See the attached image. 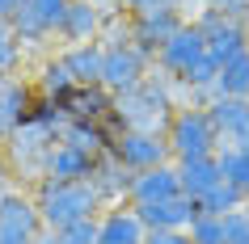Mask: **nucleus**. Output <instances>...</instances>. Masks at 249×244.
Returning a JSON list of instances; mask_svg holds the SVG:
<instances>
[{"label":"nucleus","mask_w":249,"mask_h":244,"mask_svg":"<svg viewBox=\"0 0 249 244\" xmlns=\"http://www.w3.org/2000/svg\"><path fill=\"white\" fill-rule=\"evenodd\" d=\"M178 114V93H173V80L152 76L135 89L118 93L114 97V122L123 130H148V135H165Z\"/></svg>","instance_id":"1"},{"label":"nucleus","mask_w":249,"mask_h":244,"mask_svg":"<svg viewBox=\"0 0 249 244\" xmlns=\"http://www.w3.org/2000/svg\"><path fill=\"white\" fill-rule=\"evenodd\" d=\"M34 202L42 211V223L51 231H64L80 219H97L106 211L102 194L93 190V181H55V177H42L38 185H30Z\"/></svg>","instance_id":"2"},{"label":"nucleus","mask_w":249,"mask_h":244,"mask_svg":"<svg viewBox=\"0 0 249 244\" xmlns=\"http://www.w3.org/2000/svg\"><path fill=\"white\" fill-rule=\"evenodd\" d=\"M55 143H59V135H55L51 127H42L38 118H30L17 135H9V139L0 143L4 168L13 173L17 185H26V190H30V185H38L42 173H47V156H51Z\"/></svg>","instance_id":"3"},{"label":"nucleus","mask_w":249,"mask_h":244,"mask_svg":"<svg viewBox=\"0 0 249 244\" xmlns=\"http://www.w3.org/2000/svg\"><path fill=\"white\" fill-rule=\"evenodd\" d=\"M165 139L173 147V160H195V156H215L224 147L220 130H215V118L203 105H178Z\"/></svg>","instance_id":"4"},{"label":"nucleus","mask_w":249,"mask_h":244,"mask_svg":"<svg viewBox=\"0 0 249 244\" xmlns=\"http://www.w3.org/2000/svg\"><path fill=\"white\" fill-rule=\"evenodd\" d=\"M72 0H26L21 4V13L13 17V30L17 38L26 42V51L34 55H51L47 47H51L55 38H59V26H64V13Z\"/></svg>","instance_id":"5"},{"label":"nucleus","mask_w":249,"mask_h":244,"mask_svg":"<svg viewBox=\"0 0 249 244\" xmlns=\"http://www.w3.org/2000/svg\"><path fill=\"white\" fill-rule=\"evenodd\" d=\"M42 231H47V223H42L34 194L26 185H13L0 198V244H38Z\"/></svg>","instance_id":"6"},{"label":"nucleus","mask_w":249,"mask_h":244,"mask_svg":"<svg viewBox=\"0 0 249 244\" xmlns=\"http://www.w3.org/2000/svg\"><path fill=\"white\" fill-rule=\"evenodd\" d=\"M195 26L203 30V38H207V55L220 67L228 64V59H236V55L249 51V26H245V17H228V13H220V9L203 4L198 17H195Z\"/></svg>","instance_id":"7"},{"label":"nucleus","mask_w":249,"mask_h":244,"mask_svg":"<svg viewBox=\"0 0 249 244\" xmlns=\"http://www.w3.org/2000/svg\"><path fill=\"white\" fill-rule=\"evenodd\" d=\"M157 72V59L148 51H140L135 42H127V47H106V67H102V84L110 93H127L135 89V84H144L148 76Z\"/></svg>","instance_id":"8"},{"label":"nucleus","mask_w":249,"mask_h":244,"mask_svg":"<svg viewBox=\"0 0 249 244\" xmlns=\"http://www.w3.org/2000/svg\"><path fill=\"white\" fill-rule=\"evenodd\" d=\"M110 152L123 160V168L131 173H148V168L173 164V147L165 135H148V130H118V139Z\"/></svg>","instance_id":"9"},{"label":"nucleus","mask_w":249,"mask_h":244,"mask_svg":"<svg viewBox=\"0 0 249 244\" xmlns=\"http://www.w3.org/2000/svg\"><path fill=\"white\" fill-rule=\"evenodd\" d=\"M203 55H207V38H203V30H198L195 21H186V26L157 51V76H165V80L178 84V80H182Z\"/></svg>","instance_id":"10"},{"label":"nucleus","mask_w":249,"mask_h":244,"mask_svg":"<svg viewBox=\"0 0 249 244\" xmlns=\"http://www.w3.org/2000/svg\"><path fill=\"white\" fill-rule=\"evenodd\" d=\"M34 105H38V89L30 76H0V143L26 127Z\"/></svg>","instance_id":"11"},{"label":"nucleus","mask_w":249,"mask_h":244,"mask_svg":"<svg viewBox=\"0 0 249 244\" xmlns=\"http://www.w3.org/2000/svg\"><path fill=\"white\" fill-rule=\"evenodd\" d=\"M131 17V42L140 51H148L157 59V51L186 26V13L182 9H144V13H127Z\"/></svg>","instance_id":"12"},{"label":"nucleus","mask_w":249,"mask_h":244,"mask_svg":"<svg viewBox=\"0 0 249 244\" xmlns=\"http://www.w3.org/2000/svg\"><path fill=\"white\" fill-rule=\"evenodd\" d=\"M144 240H148V228L131 202L106 206L97 215V244H144Z\"/></svg>","instance_id":"13"},{"label":"nucleus","mask_w":249,"mask_h":244,"mask_svg":"<svg viewBox=\"0 0 249 244\" xmlns=\"http://www.w3.org/2000/svg\"><path fill=\"white\" fill-rule=\"evenodd\" d=\"M135 211H140L148 231H186L198 215V202L186 198V194H178V198H165V202H144V206H135Z\"/></svg>","instance_id":"14"},{"label":"nucleus","mask_w":249,"mask_h":244,"mask_svg":"<svg viewBox=\"0 0 249 244\" xmlns=\"http://www.w3.org/2000/svg\"><path fill=\"white\" fill-rule=\"evenodd\" d=\"M93 190L102 194V202L106 206H123V202H131V181L135 173L131 168H123V160H118L114 152H106L97 156V168H93Z\"/></svg>","instance_id":"15"},{"label":"nucleus","mask_w":249,"mask_h":244,"mask_svg":"<svg viewBox=\"0 0 249 244\" xmlns=\"http://www.w3.org/2000/svg\"><path fill=\"white\" fill-rule=\"evenodd\" d=\"M220 130V143H236L249 152V97H215L207 105Z\"/></svg>","instance_id":"16"},{"label":"nucleus","mask_w":249,"mask_h":244,"mask_svg":"<svg viewBox=\"0 0 249 244\" xmlns=\"http://www.w3.org/2000/svg\"><path fill=\"white\" fill-rule=\"evenodd\" d=\"M106 26V13L93 4V0H72L64 13V26H59V42L64 47H80V42H97Z\"/></svg>","instance_id":"17"},{"label":"nucleus","mask_w":249,"mask_h":244,"mask_svg":"<svg viewBox=\"0 0 249 244\" xmlns=\"http://www.w3.org/2000/svg\"><path fill=\"white\" fill-rule=\"evenodd\" d=\"M178 194H182L178 164H160V168H148V173H135V181H131V206L165 202V198H178Z\"/></svg>","instance_id":"18"},{"label":"nucleus","mask_w":249,"mask_h":244,"mask_svg":"<svg viewBox=\"0 0 249 244\" xmlns=\"http://www.w3.org/2000/svg\"><path fill=\"white\" fill-rule=\"evenodd\" d=\"M59 105L68 110V118H93V122H110L114 118V93L106 84H76Z\"/></svg>","instance_id":"19"},{"label":"nucleus","mask_w":249,"mask_h":244,"mask_svg":"<svg viewBox=\"0 0 249 244\" xmlns=\"http://www.w3.org/2000/svg\"><path fill=\"white\" fill-rule=\"evenodd\" d=\"M93 168H97V156L80 152V147H72V143H55L51 156H47V173L42 177H55V181H89Z\"/></svg>","instance_id":"20"},{"label":"nucleus","mask_w":249,"mask_h":244,"mask_svg":"<svg viewBox=\"0 0 249 244\" xmlns=\"http://www.w3.org/2000/svg\"><path fill=\"white\" fill-rule=\"evenodd\" d=\"M34 89H38V97H51V101H64L68 93L76 89V80H72V72H68V64H64V55L59 51H51V55H42L38 59V67H34Z\"/></svg>","instance_id":"21"},{"label":"nucleus","mask_w":249,"mask_h":244,"mask_svg":"<svg viewBox=\"0 0 249 244\" xmlns=\"http://www.w3.org/2000/svg\"><path fill=\"white\" fill-rule=\"evenodd\" d=\"M68 72L76 84H102V67H106V47L102 42H80V47H59Z\"/></svg>","instance_id":"22"},{"label":"nucleus","mask_w":249,"mask_h":244,"mask_svg":"<svg viewBox=\"0 0 249 244\" xmlns=\"http://www.w3.org/2000/svg\"><path fill=\"white\" fill-rule=\"evenodd\" d=\"M178 164V177H182V194L186 198H203L211 185H220L224 173H220V160L215 156H195V160H173Z\"/></svg>","instance_id":"23"},{"label":"nucleus","mask_w":249,"mask_h":244,"mask_svg":"<svg viewBox=\"0 0 249 244\" xmlns=\"http://www.w3.org/2000/svg\"><path fill=\"white\" fill-rule=\"evenodd\" d=\"M241 206H249V194L236 190L232 181H220V185H211V190L198 198V211H203V215H228V211H241Z\"/></svg>","instance_id":"24"},{"label":"nucleus","mask_w":249,"mask_h":244,"mask_svg":"<svg viewBox=\"0 0 249 244\" xmlns=\"http://www.w3.org/2000/svg\"><path fill=\"white\" fill-rule=\"evenodd\" d=\"M30 64L26 42L17 38L13 21H0V76H21V67Z\"/></svg>","instance_id":"25"},{"label":"nucleus","mask_w":249,"mask_h":244,"mask_svg":"<svg viewBox=\"0 0 249 244\" xmlns=\"http://www.w3.org/2000/svg\"><path fill=\"white\" fill-rule=\"evenodd\" d=\"M215 160H220L224 181H232L236 190H245V194H249V152H245V147H236V143H224L220 152H215Z\"/></svg>","instance_id":"26"},{"label":"nucleus","mask_w":249,"mask_h":244,"mask_svg":"<svg viewBox=\"0 0 249 244\" xmlns=\"http://www.w3.org/2000/svg\"><path fill=\"white\" fill-rule=\"evenodd\" d=\"M220 97H249V51L220 67Z\"/></svg>","instance_id":"27"},{"label":"nucleus","mask_w":249,"mask_h":244,"mask_svg":"<svg viewBox=\"0 0 249 244\" xmlns=\"http://www.w3.org/2000/svg\"><path fill=\"white\" fill-rule=\"evenodd\" d=\"M186 236H190V244H224V215H203L198 211L195 223L186 228Z\"/></svg>","instance_id":"28"},{"label":"nucleus","mask_w":249,"mask_h":244,"mask_svg":"<svg viewBox=\"0 0 249 244\" xmlns=\"http://www.w3.org/2000/svg\"><path fill=\"white\" fill-rule=\"evenodd\" d=\"M224 244H249V206L224 215Z\"/></svg>","instance_id":"29"},{"label":"nucleus","mask_w":249,"mask_h":244,"mask_svg":"<svg viewBox=\"0 0 249 244\" xmlns=\"http://www.w3.org/2000/svg\"><path fill=\"white\" fill-rule=\"evenodd\" d=\"M59 244H97V219H80L59 231Z\"/></svg>","instance_id":"30"},{"label":"nucleus","mask_w":249,"mask_h":244,"mask_svg":"<svg viewBox=\"0 0 249 244\" xmlns=\"http://www.w3.org/2000/svg\"><path fill=\"white\" fill-rule=\"evenodd\" d=\"M123 13H144V9H186V0H118Z\"/></svg>","instance_id":"31"},{"label":"nucleus","mask_w":249,"mask_h":244,"mask_svg":"<svg viewBox=\"0 0 249 244\" xmlns=\"http://www.w3.org/2000/svg\"><path fill=\"white\" fill-rule=\"evenodd\" d=\"M203 4H211V9H220L228 17H245V9H249V0H203Z\"/></svg>","instance_id":"32"},{"label":"nucleus","mask_w":249,"mask_h":244,"mask_svg":"<svg viewBox=\"0 0 249 244\" xmlns=\"http://www.w3.org/2000/svg\"><path fill=\"white\" fill-rule=\"evenodd\" d=\"M144 244H190V236L186 231H148Z\"/></svg>","instance_id":"33"},{"label":"nucleus","mask_w":249,"mask_h":244,"mask_svg":"<svg viewBox=\"0 0 249 244\" xmlns=\"http://www.w3.org/2000/svg\"><path fill=\"white\" fill-rule=\"evenodd\" d=\"M21 4H26V0H0V21H13V17L21 13Z\"/></svg>","instance_id":"34"},{"label":"nucleus","mask_w":249,"mask_h":244,"mask_svg":"<svg viewBox=\"0 0 249 244\" xmlns=\"http://www.w3.org/2000/svg\"><path fill=\"white\" fill-rule=\"evenodd\" d=\"M13 185H17V181H13V173H9V168L0 164V198H4V194L13 190Z\"/></svg>","instance_id":"35"},{"label":"nucleus","mask_w":249,"mask_h":244,"mask_svg":"<svg viewBox=\"0 0 249 244\" xmlns=\"http://www.w3.org/2000/svg\"><path fill=\"white\" fill-rule=\"evenodd\" d=\"M38 244H59V231H51V228H47V231L38 236Z\"/></svg>","instance_id":"36"},{"label":"nucleus","mask_w":249,"mask_h":244,"mask_svg":"<svg viewBox=\"0 0 249 244\" xmlns=\"http://www.w3.org/2000/svg\"><path fill=\"white\" fill-rule=\"evenodd\" d=\"M245 26H249V9H245Z\"/></svg>","instance_id":"37"},{"label":"nucleus","mask_w":249,"mask_h":244,"mask_svg":"<svg viewBox=\"0 0 249 244\" xmlns=\"http://www.w3.org/2000/svg\"><path fill=\"white\" fill-rule=\"evenodd\" d=\"M0 164H4V156H0Z\"/></svg>","instance_id":"38"}]
</instances>
